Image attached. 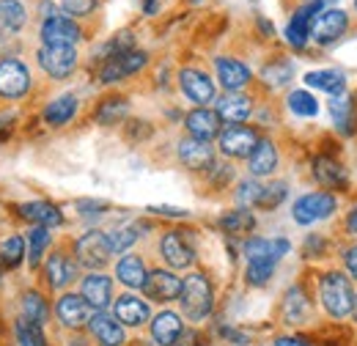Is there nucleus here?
Returning <instances> with one entry per match:
<instances>
[{
    "label": "nucleus",
    "mask_w": 357,
    "mask_h": 346,
    "mask_svg": "<svg viewBox=\"0 0 357 346\" xmlns=\"http://www.w3.org/2000/svg\"><path fill=\"white\" fill-rule=\"evenodd\" d=\"M321 305L330 316L335 319H344L347 313H352V305H355V294H352V286L347 280V275L341 272H327L321 278Z\"/></svg>",
    "instance_id": "f257e3e1"
},
{
    "label": "nucleus",
    "mask_w": 357,
    "mask_h": 346,
    "mask_svg": "<svg viewBox=\"0 0 357 346\" xmlns=\"http://www.w3.org/2000/svg\"><path fill=\"white\" fill-rule=\"evenodd\" d=\"M181 308H184V316L192 319V322H201L209 316L212 310V286L204 275H190L181 280Z\"/></svg>",
    "instance_id": "f03ea898"
},
{
    "label": "nucleus",
    "mask_w": 357,
    "mask_h": 346,
    "mask_svg": "<svg viewBox=\"0 0 357 346\" xmlns=\"http://www.w3.org/2000/svg\"><path fill=\"white\" fill-rule=\"evenodd\" d=\"M28 88H31V72L25 69V63H20L17 58H3L0 61V96L20 99L28 93Z\"/></svg>",
    "instance_id": "7ed1b4c3"
},
{
    "label": "nucleus",
    "mask_w": 357,
    "mask_h": 346,
    "mask_svg": "<svg viewBox=\"0 0 357 346\" xmlns=\"http://www.w3.org/2000/svg\"><path fill=\"white\" fill-rule=\"evenodd\" d=\"M75 253H77V259L83 266H89V269H99V266H105L107 259H110V242H107V234H102V231H89L86 236H80L77 239V245H75Z\"/></svg>",
    "instance_id": "20e7f679"
},
{
    "label": "nucleus",
    "mask_w": 357,
    "mask_h": 346,
    "mask_svg": "<svg viewBox=\"0 0 357 346\" xmlns=\"http://www.w3.org/2000/svg\"><path fill=\"white\" fill-rule=\"evenodd\" d=\"M36 58H39V66L45 69L50 77H66L77 66L75 47H50V44H45Z\"/></svg>",
    "instance_id": "39448f33"
},
{
    "label": "nucleus",
    "mask_w": 357,
    "mask_h": 346,
    "mask_svg": "<svg viewBox=\"0 0 357 346\" xmlns=\"http://www.w3.org/2000/svg\"><path fill=\"white\" fill-rule=\"evenodd\" d=\"M256 146H259V135L250 127L234 124L220 132V151L225 157H250Z\"/></svg>",
    "instance_id": "423d86ee"
},
{
    "label": "nucleus",
    "mask_w": 357,
    "mask_h": 346,
    "mask_svg": "<svg viewBox=\"0 0 357 346\" xmlns=\"http://www.w3.org/2000/svg\"><path fill=\"white\" fill-rule=\"evenodd\" d=\"M349 20H347V11H338V8H330V11H319L316 20L311 22V33L319 44H333L335 39L344 36Z\"/></svg>",
    "instance_id": "0eeeda50"
},
{
    "label": "nucleus",
    "mask_w": 357,
    "mask_h": 346,
    "mask_svg": "<svg viewBox=\"0 0 357 346\" xmlns=\"http://www.w3.org/2000/svg\"><path fill=\"white\" fill-rule=\"evenodd\" d=\"M333 209H335V198L330 193H311V195H303L294 204V220L300 225H311L313 220L330 217Z\"/></svg>",
    "instance_id": "6e6552de"
},
{
    "label": "nucleus",
    "mask_w": 357,
    "mask_h": 346,
    "mask_svg": "<svg viewBox=\"0 0 357 346\" xmlns=\"http://www.w3.org/2000/svg\"><path fill=\"white\" fill-rule=\"evenodd\" d=\"M42 39L50 47H75L77 39H80V28L75 25V20L69 17H47L45 25H42Z\"/></svg>",
    "instance_id": "1a4fd4ad"
},
{
    "label": "nucleus",
    "mask_w": 357,
    "mask_h": 346,
    "mask_svg": "<svg viewBox=\"0 0 357 346\" xmlns=\"http://www.w3.org/2000/svg\"><path fill=\"white\" fill-rule=\"evenodd\" d=\"M143 292H146V297L154 300V303H171V300H176L178 294H181V280H178L174 272L157 269V272L146 275Z\"/></svg>",
    "instance_id": "9d476101"
},
{
    "label": "nucleus",
    "mask_w": 357,
    "mask_h": 346,
    "mask_svg": "<svg viewBox=\"0 0 357 346\" xmlns=\"http://www.w3.org/2000/svg\"><path fill=\"white\" fill-rule=\"evenodd\" d=\"M143 63H146V52H121V55H113V58H107L105 61V66H102V83H116V80H121V77H127V75H132L137 69H143Z\"/></svg>",
    "instance_id": "9b49d317"
},
{
    "label": "nucleus",
    "mask_w": 357,
    "mask_h": 346,
    "mask_svg": "<svg viewBox=\"0 0 357 346\" xmlns=\"http://www.w3.org/2000/svg\"><path fill=\"white\" fill-rule=\"evenodd\" d=\"M178 160L190 168V171H204V168H212L215 165V151L206 140H198V137H187L178 143Z\"/></svg>",
    "instance_id": "f8f14e48"
},
{
    "label": "nucleus",
    "mask_w": 357,
    "mask_h": 346,
    "mask_svg": "<svg viewBox=\"0 0 357 346\" xmlns=\"http://www.w3.org/2000/svg\"><path fill=\"white\" fill-rule=\"evenodd\" d=\"M58 319L66 324V327H72V330H77V327H83V324H89L91 319H93V308H91L83 297H77V294H63L61 300H58Z\"/></svg>",
    "instance_id": "ddd939ff"
},
{
    "label": "nucleus",
    "mask_w": 357,
    "mask_h": 346,
    "mask_svg": "<svg viewBox=\"0 0 357 346\" xmlns=\"http://www.w3.org/2000/svg\"><path fill=\"white\" fill-rule=\"evenodd\" d=\"M178 83H181V91L195 102V105H209L215 99V83L198 72V69H181L178 75Z\"/></svg>",
    "instance_id": "4468645a"
},
{
    "label": "nucleus",
    "mask_w": 357,
    "mask_h": 346,
    "mask_svg": "<svg viewBox=\"0 0 357 346\" xmlns=\"http://www.w3.org/2000/svg\"><path fill=\"white\" fill-rule=\"evenodd\" d=\"M187 132L190 137H198V140H212L215 135H220V116L215 110H206V107H198L187 116Z\"/></svg>",
    "instance_id": "2eb2a0df"
},
{
    "label": "nucleus",
    "mask_w": 357,
    "mask_h": 346,
    "mask_svg": "<svg viewBox=\"0 0 357 346\" xmlns=\"http://www.w3.org/2000/svg\"><path fill=\"white\" fill-rule=\"evenodd\" d=\"M93 338L102 346H121L124 344V327L116 316H107V313H93V319L89 322Z\"/></svg>",
    "instance_id": "dca6fc26"
},
{
    "label": "nucleus",
    "mask_w": 357,
    "mask_h": 346,
    "mask_svg": "<svg viewBox=\"0 0 357 346\" xmlns=\"http://www.w3.org/2000/svg\"><path fill=\"white\" fill-rule=\"evenodd\" d=\"M215 113L220 116V121L239 124V121H245L250 116V99L242 96V93H236V91H228L225 96L218 99V110Z\"/></svg>",
    "instance_id": "f3484780"
},
{
    "label": "nucleus",
    "mask_w": 357,
    "mask_h": 346,
    "mask_svg": "<svg viewBox=\"0 0 357 346\" xmlns=\"http://www.w3.org/2000/svg\"><path fill=\"white\" fill-rule=\"evenodd\" d=\"M110 294H113V280L107 278V275H89L86 280H83V300L91 305V308H96V310H102L105 305L110 303Z\"/></svg>",
    "instance_id": "a211bd4d"
},
{
    "label": "nucleus",
    "mask_w": 357,
    "mask_h": 346,
    "mask_svg": "<svg viewBox=\"0 0 357 346\" xmlns=\"http://www.w3.org/2000/svg\"><path fill=\"white\" fill-rule=\"evenodd\" d=\"M116 319L127 327H140L146 319H149V305L143 303L140 297L132 294H124L116 300Z\"/></svg>",
    "instance_id": "6ab92c4d"
},
{
    "label": "nucleus",
    "mask_w": 357,
    "mask_h": 346,
    "mask_svg": "<svg viewBox=\"0 0 357 346\" xmlns=\"http://www.w3.org/2000/svg\"><path fill=\"white\" fill-rule=\"evenodd\" d=\"M160 250H162V259L168 261L174 269H184V266L192 264V250H190V245L181 239V234H165Z\"/></svg>",
    "instance_id": "aec40b11"
},
{
    "label": "nucleus",
    "mask_w": 357,
    "mask_h": 346,
    "mask_svg": "<svg viewBox=\"0 0 357 346\" xmlns=\"http://www.w3.org/2000/svg\"><path fill=\"white\" fill-rule=\"evenodd\" d=\"M181 336V319L171 310H162L160 316H154V324H151V338L160 346H174L176 338Z\"/></svg>",
    "instance_id": "412c9836"
},
{
    "label": "nucleus",
    "mask_w": 357,
    "mask_h": 346,
    "mask_svg": "<svg viewBox=\"0 0 357 346\" xmlns=\"http://www.w3.org/2000/svg\"><path fill=\"white\" fill-rule=\"evenodd\" d=\"M289 250L286 239H250L245 245V256L250 261H278Z\"/></svg>",
    "instance_id": "4be33fe9"
},
{
    "label": "nucleus",
    "mask_w": 357,
    "mask_h": 346,
    "mask_svg": "<svg viewBox=\"0 0 357 346\" xmlns=\"http://www.w3.org/2000/svg\"><path fill=\"white\" fill-rule=\"evenodd\" d=\"M218 77L228 91H239L242 86H248L250 80V69L234 58H220L218 61Z\"/></svg>",
    "instance_id": "5701e85b"
},
{
    "label": "nucleus",
    "mask_w": 357,
    "mask_h": 346,
    "mask_svg": "<svg viewBox=\"0 0 357 346\" xmlns=\"http://www.w3.org/2000/svg\"><path fill=\"white\" fill-rule=\"evenodd\" d=\"M20 215L25 217V220H31V223H36V225H61V209L58 206H52V204H47V201H33V204H22L20 206Z\"/></svg>",
    "instance_id": "b1692460"
},
{
    "label": "nucleus",
    "mask_w": 357,
    "mask_h": 346,
    "mask_svg": "<svg viewBox=\"0 0 357 346\" xmlns=\"http://www.w3.org/2000/svg\"><path fill=\"white\" fill-rule=\"evenodd\" d=\"M330 116H333L335 127L341 132L349 135V132L355 130V105H352V96L347 91L330 99Z\"/></svg>",
    "instance_id": "393cba45"
},
{
    "label": "nucleus",
    "mask_w": 357,
    "mask_h": 346,
    "mask_svg": "<svg viewBox=\"0 0 357 346\" xmlns=\"http://www.w3.org/2000/svg\"><path fill=\"white\" fill-rule=\"evenodd\" d=\"M313 173H316V179H319L324 187H335V190H341V187H347V184H349L347 171H344L335 160H330V157H316V163H313Z\"/></svg>",
    "instance_id": "a878e982"
},
{
    "label": "nucleus",
    "mask_w": 357,
    "mask_h": 346,
    "mask_svg": "<svg viewBox=\"0 0 357 346\" xmlns=\"http://www.w3.org/2000/svg\"><path fill=\"white\" fill-rule=\"evenodd\" d=\"M75 113H77V99L72 93H66V96H58V99H52L47 105L45 121L50 127H63L66 121H72Z\"/></svg>",
    "instance_id": "bb28decb"
},
{
    "label": "nucleus",
    "mask_w": 357,
    "mask_h": 346,
    "mask_svg": "<svg viewBox=\"0 0 357 346\" xmlns=\"http://www.w3.org/2000/svg\"><path fill=\"white\" fill-rule=\"evenodd\" d=\"M75 280V264L66 259L63 253H55L52 259L47 261V283L52 289H63Z\"/></svg>",
    "instance_id": "cd10ccee"
},
{
    "label": "nucleus",
    "mask_w": 357,
    "mask_h": 346,
    "mask_svg": "<svg viewBox=\"0 0 357 346\" xmlns=\"http://www.w3.org/2000/svg\"><path fill=\"white\" fill-rule=\"evenodd\" d=\"M25 25V8L20 0H0V36H11Z\"/></svg>",
    "instance_id": "c85d7f7f"
},
{
    "label": "nucleus",
    "mask_w": 357,
    "mask_h": 346,
    "mask_svg": "<svg viewBox=\"0 0 357 346\" xmlns=\"http://www.w3.org/2000/svg\"><path fill=\"white\" fill-rule=\"evenodd\" d=\"M116 275L130 289H143V283H146V266H143L140 256H124L116 266Z\"/></svg>",
    "instance_id": "c756f323"
},
{
    "label": "nucleus",
    "mask_w": 357,
    "mask_h": 346,
    "mask_svg": "<svg viewBox=\"0 0 357 346\" xmlns=\"http://www.w3.org/2000/svg\"><path fill=\"white\" fill-rule=\"evenodd\" d=\"M278 165V151L269 140H259V146L250 154V173L253 176H269Z\"/></svg>",
    "instance_id": "7c9ffc66"
},
{
    "label": "nucleus",
    "mask_w": 357,
    "mask_h": 346,
    "mask_svg": "<svg viewBox=\"0 0 357 346\" xmlns=\"http://www.w3.org/2000/svg\"><path fill=\"white\" fill-rule=\"evenodd\" d=\"M305 83L313 88H321V91H327V93H333V96H338V93L347 91V77H344V72H338V69L308 72V75H305Z\"/></svg>",
    "instance_id": "2f4dec72"
},
{
    "label": "nucleus",
    "mask_w": 357,
    "mask_h": 346,
    "mask_svg": "<svg viewBox=\"0 0 357 346\" xmlns=\"http://www.w3.org/2000/svg\"><path fill=\"white\" fill-rule=\"evenodd\" d=\"M20 308H22V319H28V322H33V324H45L47 322V313H50V310H47V303L42 294H36V292L25 294Z\"/></svg>",
    "instance_id": "473e14b6"
},
{
    "label": "nucleus",
    "mask_w": 357,
    "mask_h": 346,
    "mask_svg": "<svg viewBox=\"0 0 357 346\" xmlns=\"http://www.w3.org/2000/svg\"><path fill=\"white\" fill-rule=\"evenodd\" d=\"M47 245H50V231L45 225H33L31 234H28V261H31V266H39Z\"/></svg>",
    "instance_id": "72a5a7b5"
},
{
    "label": "nucleus",
    "mask_w": 357,
    "mask_h": 346,
    "mask_svg": "<svg viewBox=\"0 0 357 346\" xmlns=\"http://www.w3.org/2000/svg\"><path fill=\"white\" fill-rule=\"evenodd\" d=\"M22 259H25V242H22V236H8L0 245V261H3V266L14 269Z\"/></svg>",
    "instance_id": "f704fd0d"
},
{
    "label": "nucleus",
    "mask_w": 357,
    "mask_h": 346,
    "mask_svg": "<svg viewBox=\"0 0 357 346\" xmlns=\"http://www.w3.org/2000/svg\"><path fill=\"white\" fill-rule=\"evenodd\" d=\"M17 341H20V346H47L45 336H42V327L28 322V319H22V316L17 322Z\"/></svg>",
    "instance_id": "c9c22d12"
},
{
    "label": "nucleus",
    "mask_w": 357,
    "mask_h": 346,
    "mask_svg": "<svg viewBox=\"0 0 357 346\" xmlns=\"http://www.w3.org/2000/svg\"><path fill=\"white\" fill-rule=\"evenodd\" d=\"M291 75H294V66L289 61H275V63H269L267 69L261 72L267 86H286L291 80Z\"/></svg>",
    "instance_id": "e433bc0d"
},
{
    "label": "nucleus",
    "mask_w": 357,
    "mask_h": 346,
    "mask_svg": "<svg viewBox=\"0 0 357 346\" xmlns=\"http://www.w3.org/2000/svg\"><path fill=\"white\" fill-rule=\"evenodd\" d=\"M289 107H291V113L305 116V119L319 113V102L313 99L308 91H294V93H289Z\"/></svg>",
    "instance_id": "4c0bfd02"
},
{
    "label": "nucleus",
    "mask_w": 357,
    "mask_h": 346,
    "mask_svg": "<svg viewBox=\"0 0 357 346\" xmlns=\"http://www.w3.org/2000/svg\"><path fill=\"white\" fill-rule=\"evenodd\" d=\"M124 113H127V102H124V99H110V102H105V105L99 107L96 121L105 124V127H110V124H119V121L124 119Z\"/></svg>",
    "instance_id": "58836bf2"
},
{
    "label": "nucleus",
    "mask_w": 357,
    "mask_h": 346,
    "mask_svg": "<svg viewBox=\"0 0 357 346\" xmlns=\"http://www.w3.org/2000/svg\"><path fill=\"white\" fill-rule=\"evenodd\" d=\"M220 225L228 234H245V231H253L256 220H253L250 212H231V215H223Z\"/></svg>",
    "instance_id": "ea45409f"
},
{
    "label": "nucleus",
    "mask_w": 357,
    "mask_h": 346,
    "mask_svg": "<svg viewBox=\"0 0 357 346\" xmlns=\"http://www.w3.org/2000/svg\"><path fill=\"white\" fill-rule=\"evenodd\" d=\"M135 239H137V228L135 225H124V228H116L113 234H107V242H110L113 253H124L130 245H135Z\"/></svg>",
    "instance_id": "a19ab883"
},
{
    "label": "nucleus",
    "mask_w": 357,
    "mask_h": 346,
    "mask_svg": "<svg viewBox=\"0 0 357 346\" xmlns=\"http://www.w3.org/2000/svg\"><path fill=\"white\" fill-rule=\"evenodd\" d=\"M283 313H286L289 322H303V316H305V294H303L300 289H291V292L286 294Z\"/></svg>",
    "instance_id": "79ce46f5"
},
{
    "label": "nucleus",
    "mask_w": 357,
    "mask_h": 346,
    "mask_svg": "<svg viewBox=\"0 0 357 346\" xmlns=\"http://www.w3.org/2000/svg\"><path fill=\"white\" fill-rule=\"evenodd\" d=\"M275 272V261H250L248 264V283L250 286H264Z\"/></svg>",
    "instance_id": "37998d69"
},
{
    "label": "nucleus",
    "mask_w": 357,
    "mask_h": 346,
    "mask_svg": "<svg viewBox=\"0 0 357 346\" xmlns=\"http://www.w3.org/2000/svg\"><path fill=\"white\" fill-rule=\"evenodd\" d=\"M308 28H311V22H303L300 17H294V20L289 22V28H286V39H289V44H294V47H305V42H308Z\"/></svg>",
    "instance_id": "c03bdc74"
},
{
    "label": "nucleus",
    "mask_w": 357,
    "mask_h": 346,
    "mask_svg": "<svg viewBox=\"0 0 357 346\" xmlns=\"http://www.w3.org/2000/svg\"><path fill=\"white\" fill-rule=\"evenodd\" d=\"M261 193H264V187H261L259 181H242V184H239L236 198H239V204H242V206H250V204H259Z\"/></svg>",
    "instance_id": "a18cd8bd"
},
{
    "label": "nucleus",
    "mask_w": 357,
    "mask_h": 346,
    "mask_svg": "<svg viewBox=\"0 0 357 346\" xmlns=\"http://www.w3.org/2000/svg\"><path fill=\"white\" fill-rule=\"evenodd\" d=\"M283 198H286V184H272V187H264V193L259 198V206L261 209H275Z\"/></svg>",
    "instance_id": "49530a36"
},
{
    "label": "nucleus",
    "mask_w": 357,
    "mask_h": 346,
    "mask_svg": "<svg viewBox=\"0 0 357 346\" xmlns=\"http://www.w3.org/2000/svg\"><path fill=\"white\" fill-rule=\"evenodd\" d=\"M61 6H63L69 14H75V17H86V14L93 11L96 0H61Z\"/></svg>",
    "instance_id": "de8ad7c7"
},
{
    "label": "nucleus",
    "mask_w": 357,
    "mask_h": 346,
    "mask_svg": "<svg viewBox=\"0 0 357 346\" xmlns=\"http://www.w3.org/2000/svg\"><path fill=\"white\" fill-rule=\"evenodd\" d=\"M149 212H154V215H162V217H184V215H187L184 209H176V206H151Z\"/></svg>",
    "instance_id": "09e8293b"
},
{
    "label": "nucleus",
    "mask_w": 357,
    "mask_h": 346,
    "mask_svg": "<svg viewBox=\"0 0 357 346\" xmlns=\"http://www.w3.org/2000/svg\"><path fill=\"white\" fill-rule=\"evenodd\" d=\"M77 209L80 212H102V209H107V204L105 201H80Z\"/></svg>",
    "instance_id": "8fccbe9b"
},
{
    "label": "nucleus",
    "mask_w": 357,
    "mask_h": 346,
    "mask_svg": "<svg viewBox=\"0 0 357 346\" xmlns=\"http://www.w3.org/2000/svg\"><path fill=\"white\" fill-rule=\"evenodd\" d=\"M347 269H349V275L352 278H357V248H352V250H347Z\"/></svg>",
    "instance_id": "3c124183"
},
{
    "label": "nucleus",
    "mask_w": 357,
    "mask_h": 346,
    "mask_svg": "<svg viewBox=\"0 0 357 346\" xmlns=\"http://www.w3.org/2000/svg\"><path fill=\"white\" fill-rule=\"evenodd\" d=\"M275 346H311V344L303 341V338H278V344Z\"/></svg>",
    "instance_id": "603ef678"
},
{
    "label": "nucleus",
    "mask_w": 357,
    "mask_h": 346,
    "mask_svg": "<svg viewBox=\"0 0 357 346\" xmlns=\"http://www.w3.org/2000/svg\"><path fill=\"white\" fill-rule=\"evenodd\" d=\"M190 344H192V333H181L174 346H190Z\"/></svg>",
    "instance_id": "864d4df0"
},
{
    "label": "nucleus",
    "mask_w": 357,
    "mask_h": 346,
    "mask_svg": "<svg viewBox=\"0 0 357 346\" xmlns=\"http://www.w3.org/2000/svg\"><path fill=\"white\" fill-rule=\"evenodd\" d=\"M347 225H349V231H355V234H357V209L349 215V223H347Z\"/></svg>",
    "instance_id": "5fc2aeb1"
},
{
    "label": "nucleus",
    "mask_w": 357,
    "mask_h": 346,
    "mask_svg": "<svg viewBox=\"0 0 357 346\" xmlns=\"http://www.w3.org/2000/svg\"><path fill=\"white\" fill-rule=\"evenodd\" d=\"M352 313H355V319H357V294H355V305H352Z\"/></svg>",
    "instance_id": "6e6d98bb"
},
{
    "label": "nucleus",
    "mask_w": 357,
    "mask_h": 346,
    "mask_svg": "<svg viewBox=\"0 0 357 346\" xmlns=\"http://www.w3.org/2000/svg\"><path fill=\"white\" fill-rule=\"evenodd\" d=\"M355 6H357V0H355Z\"/></svg>",
    "instance_id": "4d7b16f0"
},
{
    "label": "nucleus",
    "mask_w": 357,
    "mask_h": 346,
    "mask_svg": "<svg viewBox=\"0 0 357 346\" xmlns=\"http://www.w3.org/2000/svg\"><path fill=\"white\" fill-rule=\"evenodd\" d=\"M313 3H316V0H313Z\"/></svg>",
    "instance_id": "13d9d810"
}]
</instances>
